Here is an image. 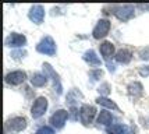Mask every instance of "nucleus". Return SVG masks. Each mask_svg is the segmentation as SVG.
<instances>
[{"label":"nucleus","mask_w":149,"mask_h":134,"mask_svg":"<svg viewBox=\"0 0 149 134\" xmlns=\"http://www.w3.org/2000/svg\"><path fill=\"white\" fill-rule=\"evenodd\" d=\"M36 51L39 53H43V55H47V56H53L56 53V43L53 38L50 36H45L36 46Z\"/></svg>","instance_id":"f257e3e1"},{"label":"nucleus","mask_w":149,"mask_h":134,"mask_svg":"<svg viewBox=\"0 0 149 134\" xmlns=\"http://www.w3.org/2000/svg\"><path fill=\"white\" fill-rule=\"evenodd\" d=\"M46 109H47V99L45 96H39L31 108V115L33 119H39L40 116L45 115Z\"/></svg>","instance_id":"f03ea898"},{"label":"nucleus","mask_w":149,"mask_h":134,"mask_svg":"<svg viewBox=\"0 0 149 134\" xmlns=\"http://www.w3.org/2000/svg\"><path fill=\"white\" fill-rule=\"evenodd\" d=\"M109 31H110V21L109 20H99L93 28V31H92V35L95 39H100L104 38L109 34Z\"/></svg>","instance_id":"7ed1b4c3"},{"label":"nucleus","mask_w":149,"mask_h":134,"mask_svg":"<svg viewBox=\"0 0 149 134\" xmlns=\"http://www.w3.org/2000/svg\"><path fill=\"white\" fill-rule=\"evenodd\" d=\"M95 115H96V109L93 108L92 105H86V103H85V105H82L81 109H79V119H81V121H82L84 124L92 123Z\"/></svg>","instance_id":"20e7f679"},{"label":"nucleus","mask_w":149,"mask_h":134,"mask_svg":"<svg viewBox=\"0 0 149 134\" xmlns=\"http://www.w3.org/2000/svg\"><path fill=\"white\" fill-rule=\"evenodd\" d=\"M114 15L121 21H128L130 18L134 17V7L127 4V6H118L114 8Z\"/></svg>","instance_id":"39448f33"},{"label":"nucleus","mask_w":149,"mask_h":134,"mask_svg":"<svg viewBox=\"0 0 149 134\" xmlns=\"http://www.w3.org/2000/svg\"><path fill=\"white\" fill-rule=\"evenodd\" d=\"M67 117H68V112L64 110V109H60V110H57L56 113H53L52 115V117H50V123H52L53 127L61 128L63 126H64Z\"/></svg>","instance_id":"423d86ee"},{"label":"nucleus","mask_w":149,"mask_h":134,"mask_svg":"<svg viewBox=\"0 0 149 134\" xmlns=\"http://www.w3.org/2000/svg\"><path fill=\"white\" fill-rule=\"evenodd\" d=\"M29 20L35 22V24H42V21L45 18V10L40 4H35V6L31 7L29 10V14H28Z\"/></svg>","instance_id":"0eeeda50"},{"label":"nucleus","mask_w":149,"mask_h":134,"mask_svg":"<svg viewBox=\"0 0 149 134\" xmlns=\"http://www.w3.org/2000/svg\"><path fill=\"white\" fill-rule=\"evenodd\" d=\"M26 74L24 71L17 70V71H11L6 76V83L10 84V85H19L25 81Z\"/></svg>","instance_id":"6e6552de"},{"label":"nucleus","mask_w":149,"mask_h":134,"mask_svg":"<svg viewBox=\"0 0 149 134\" xmlns=\"http://www.w3.org/2000/svg\"><path fill=\"white\" fill-rule=\"evenodd\" d=\"M26 43V38L24 35H19V34H10L6 38V46H13V48H19V46H24Z\"/></svg>","instance_id":"1a4fd4ad"},{"label":"nucleus","mask_w":149,"mask_h":134,"mask_svg":"<svg viewBox=\"0 0 149 134\" xmlns=\"http://www.w3.org/2000/svg\"><path fill=\"white\" fill-rule=\"evenodd\" d=\"M8 126L13 131H22L26 127L25 117H13L11 120H8Z\"/></svg>","instance_id":"9d476101"},{"label":"nucleus","mask_w":149,"mask_h":134,"mask_svg":"<svg viewBox=\"0 0 149 134\" xmlns=\"http://www.w3.org/2000/svg\"><path fill=\"white\" fill-rule=\"evenodd\" d=\"M100 53H102V56L106 60H109L114 55V45L111 43V42H103V43H100Z\"/></svg>","instance_id":"9b49d317"},{"label":"nucleus","mask_w":149,"mask_h":134,"mask_svg":"<svg viewBox=\"0 0 149 134\" xmlns=\"http://www.w3.org/2000/svg\"><path fill=\"white\" fill-rule=\"evenodd\" d=\"M132 59V53L128 49H120L116 53V60L121 64H127Z\"/></svg>","instance_id":"f8f14e48"},{"label":"nucleus","mask_w":149,"mask_h":134,"mask_svg":"<svg viewBox=\"0 0 149 134\" xmlns=\"http://www.w3.org/2000/svg\"><path fill=\"white\" fill-rule=\"evenodd\" d=\"M47 83V76L46 74H40V73H35L31 78V84L33 87H43Z\"/></svg>","instance_id":"ddd939ff"},{"label":"nucleus","mask_w":149,"mask_h":134,"mask_svg":"<svg viewBox=\"0 0 149 134\" xmlns=\"http://www.w3.org/2000/svg\"><path fill=\"white\" fill-rule=\"evenodd\" d=\"M84 60L86 62V63L92 64V66H100V59L96 56V53L93 51H88L85 52L84 55Z\"/></svg>","instance_id":"4468645a"},{"label":"nucleus","mask_w":149,"mask_h":134,"mask_svg":"<svg viewBox=\"0 0 149 134\" xmlns=\"http://www.w3.org/2000/svg\"><path fill=\"white\" fill-rule=\"evenodd\" d=\"M111 121H113V116H111V113L106 112V110H102L99 113V116H97V123L99 124L107 126V124H111Z\"/></svg>","instance_id":"2eb2a0df"},{"label":"nucleus","mask_w":149,"mask_h":134,"mask_svg":"<svg viewBox=\"0 0 149 134\" xmlns=\"http://www.w3.org/2000/svg\"><path fill=\"white\" fill-rule=\"evenodd\" d=\"M96 103H99V105H102V106H104V108L114 109V110H120V109H118V106H117L116 103L113 102L111 99H109V98H106V96H99V98L96 99Z\"/></svg>","instance_id":"dca6fc26"},{"label":"nucleus","mask_w":149,"mask_h":134,"mask_svg":"<svg viewBox=\"0 0 149 134\" xmlns=\"http://www.w3.org/2000/svg\"><path fill=\"white\" fill-rule=\"evenodd\" d=\"M128 92L131 95H141L142 94V85L141 83H132L128 87Z\"/></svg>","instance_id":"f3484780"},{"label":"nucleus","mask_w":149,"mask_h":134,"mask_svg":"<svg viewBox=\"0 0 149 134\" xmlns=\"http://www.w3.org/2000/svg\"><path fill=\"white\" fill-rule=\"evenodd\" d=\"M36 134H54V130L49 126H42L40 128H38Z\"/></svg>","instance_id":"a211bd4d"},{"label":"nucleus","mask_w":149,"mask_h":134,"mask_svg":"<svg viewBox=\"0 0 149 134\" xmlns=\"http://www.w3.org/2000/svg\"><path fill=\"white\" fill-rule=\"evenodd\" d=\"M97 91H99L100 94H103V95H107V94H109V84H103V85H100Z\"/></svg>","instance_id":"6ab92c4d"},{"label":"nucleus","mask_w":149,"mask_h":134,"mask_svg":"<svg viewBox=\"0 0 149 134\" xmlns=\"http://www.w3.org/2000/svg\"><path fill=\"white\" fill-rule=\"evenodd\" d=\"M139 58H141V59H145V60H148V59H149V48H146V49H142V51L139 52Z\"/></svg>","instance_id":"aec40b11"},{"label":"nucleus","mask_w":149,"mask_h":134,"mask_svg":"<svg viewBox=\"0 0 149 134\" xmlns=\"http://www.w3.org/2000/svg\"><path fill=\"white\" fill-rule=\"evenodd\" d=\"M139 73H141L142 76H148V74H149V66H146V69H141V70H139Z\"/></svg>","instance_id":"412c9836"}]
</instances>
